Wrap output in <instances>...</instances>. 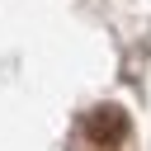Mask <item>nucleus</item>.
<instances>
[{
    "mask_svg": "<svg viewBox=\"0 0 151 151\" xmlns=\"http://www.w3.org/2000/svg\"><path fill=\"white\" fill-rule=\"evenodd\" d=\"M80 127H85V137H90L99 151H113V146H123V142H127V127H132V123H127V113H123L118 104H99V109H90V113H85V123H80Z\"/></svg>",
    "mask_w": 151,
    "mask_h": 151,
    "instance_id": "1",
    "label": "nucleus"
}]
</instances>
